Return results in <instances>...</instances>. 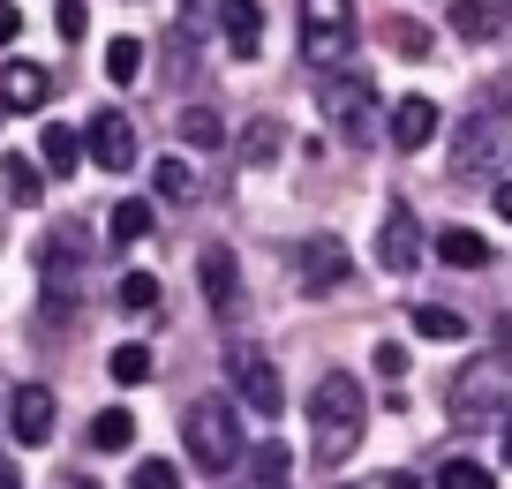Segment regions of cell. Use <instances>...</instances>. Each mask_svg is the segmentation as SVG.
Wrapping results in <instances>:
<instances>
[{"instance_id":"d590c367","label":"cell","mask_w":512,"mask_h":489,"mask_svg":"<svg viewBox=\"0 0 512 489\" xmlns=\"http://www.w3.org/2000/svg\"><path fill=\"white\" fill-rule=\"evenodd\" d=\"M16 38H23V8H16V0H0V46H16Z\"/></svg>"},{"instance_id":"603a6c76","label":"cell","mask_w":512,"mask_h":489,"mask_svg":"<svg viewBox=\"0 0 512 489\" xmlns=\"http://www.w3.org/2000/svg\"><path fill=\"white\" fill-rule=\"evenodd\" d=\"M452 31H460L467 46H490L497 38V8L490 0H452Z\"/></svg>"},{"instance_id":"484cf974","label":"cell","mask_w":512,"mask_h":489,"mask_svg":"<svg viewBox=\"0 0 512 489\" xmlns=\"http://www.w3.org/2000/svg\"><path fill=\"white\" fill-rule=\"evenodd\" d=\"M113 384H144L151 377V347H144V339H128V347H113Z\"/></svg>"},{"instance_id":"83f0119b","label":"cell","mask_w":512,"mask_h":489,"mask_svg":"<svg viewBox=\"0 0 512 489\" xmlns=\"http://www.w3.org/2000/svg\"><path fill=\"white\" fill-rule=\"evenodd\" d=\"M437 489H497V474L475 467V459H445V467H437Z\"/></svg>"},{"instance_id":"4316f807","label":"cell","mask_w":512,"mask_h":489,"mask_svg":"<svg viewBox=\"0 0 512 489\" xmlns=\"http://www.w3.org/2000/svg\"><path fill=\"white\" fill-rule=\"evenodd\" d=\"M106 234H113V241H121V249H128V241H144V234H151V204H113V219H106Z\"/></svg>"},{"instance_id":"d4e9b609","label":"cell","mask_w":512,"mask_h":489,"mask_svg":"<svg viewBox=\"0 0 512 489\" xmlns=\"http://www.w3.org/2000/svg\"><path fill=\"white\" fill-rule=\"evenodd\" d=\"M181 143H189V151H219V143H226V121H219L211 106H189V113H181Z\"/></svg>"},{"instance_id":"ab89813d","label":"cell","mask_w":512,"mask_h":489,"mask_svg":"<svg viewBox=\"0 0 512 489\" xmlns=\"http://www.w3.org/2000/svg\"><path fill=\"white\" fill-rule=\"evenodd\" d=\"M505 467H512V414H505Z\"/></svg>"},{"instance_id":"4fadbf2b","label":"cell","mask_w":512,"mask_h":489,"mask_svg":"<svg viewBox=\"0 0 512 489\" xmlns=\"http://www.w3.org/2000/svg\"><path fill=\"white\" fill-rule=\"evenodd\" d=\"M53 98V76L38 61H8L0 68V106H16V113H38Z\"/></svg>"},{"instance_id":"30bf717a","label":"cell","mask_w":512,"mask_h":489,"mask_svg":"<svg viewBox=\"0 0 512 489\" xmlns=\"http://www.w3.org/2000/svg\"><path fill=\"white\" fill-rule=\"evenodd\" d=\"M422 249H430V241H422V219L407 204H392V211H384V226H377V264L384 271H415Z\"/></svg>"},{"instance_id":"74e56055","label":"cell","mask_w":512,"mask_h":489,"mask_svg":"<svg viewBox=\"0 0 512 489\" xmlns=\"http://www.w3.org/2000/svg\"><path fill=\"white\" fill-rule=\"evenodd\" d=\"M0 489H23V467H16L8 452H0Z\"/></svg>"},{"instance_id":"f35d334b","label":"cell","mask_w":512,"mask_h":489,"mask_svg":"<svg viewBox=\"0 0 512 489\" xmlns=\"http://www.w3.org/2000/svg\"><path fill=\"white\" fill-rule=\"evenodd\" d=\"M497 219H512V181H505V189H497Z\"/></svg>"},{"instance_id":"3957f363","label":"cell","mask_w":512,"mask_h":489,"mask_svg":"<svg viewBox=\"0 0 512 489\" xmlns=\"http://www.w3.org/2000/svg\"><path fill=\"white\" fill-rule=\"evenodd\" d=\"M83 264H91V234L76 219H61L38 241V279H46V316H68L83 301Z\"/></svg>"},{"instance_id":"7a4b0ae2","label":"cell","mask_w":512,"mask_h":489,"mask_svg":"<svg viewBox=\"0 0 512 489\" xmlns=\"http://www.w3.org/2000/svg\"><path fill=\"white\" fill-rule=\"evenodd\" d=\"M181 444H189V459L204 474H234L241 459H249V437H241V422H234V399H189Z\"/></svg>"},{"instance_id":"6da1fadb","label":"cell","mask_w":512,"mask_h":489,"mask_svg":"<svg viewBox=\"0 0 512 489\" xmlns=\"http://www.w3.org/2000/svg\"><path fill=\"white\" fill-rule=\"evenodd\" d=\"M362 429H369V399H362V384H354L347 369L317 377V392H309V452H317L324 467H339V459L362 444Z\"/></svg>"},{"instance_id":"d6a6232c","label":"cell","mask_w":512,"mask_h":489,"mask_svg":"<svg viewBox=\"0 0 512 489\" xmlns=\"http://www.w3.org/2000/svg\"><path fill=\"white\" fill-rule=\"evenodd\" d=\"M369 369H377V377H407V347H400V339H377Z\"/></svg>"},{"instance_id":"1f68e13d","label":"cell","mask_w":512,"mask_h":489,"mask_svg":"<svg viewBox=\"0 0 512 489\" xmlns=\"http://www.w3.org/2000/svg\"><path fill=\"white\" fill-rule=\"evenodd\" d=\"M128 489H181V467H174V459H136Z\"/></svg>"},{"instance_id":"d6986e66","label":"cell","mask_w":512,"mask_h":489,"mask_svg":"<svg viewBox=\"0 0 512 489\" xmlns=\"http://www.w3.org/2000/svg\"><path fill=\"white\" fill-rule=\"evenodd\" d=\"M0 189L16 196V204H38V196H46V166L23 158V151H8V158H0Z\"/></svg>"},{"instance_id":"f1b7e54d","label":"cell","mask_w":512,"mask_h":489,"mask_svg":"<svg viewBox=\"0 0 512 489\" xmlns=\"http://www.w3.org/2000/svg\"><path fill=\"white\" fill-rule=\"evenodd\" d=\"M106 76L136 83V76H144V46H136V38H113V46H106Z\"/></svg>"},{"instance_id":"836d02e7","label":"cell","mask_w":512,"mask_h":489,"mask_svg":"<svg viewBox=\"0 0 512 489\" xmlns=\"http://www.w3.org/2000/svg\"><path fill=\"white\" fill-rule=\"evenodd\" d=\"M392 53H407V61H422V53H430V31H422V23H400V31H392Z\"/></svg>"},{"instance_id":"7c38bea8","label":"cell","mask_w":512,"mask_h":489,"mask_svg":"<svg viewBox=\"0 0 512 489\" xmlns=\"http://www.w3.org/2000/svg\"><path fill=\"white\" fill-rule=\"evenodd\" d=\"M219 38H226L234 61H256V53H264V8H256V0H226L219 8Z\"/></svg>"},{"instance_id":"ac0fdd59","label":"cell","mask_w":512,"mask_h":489,"mask_svg":"<svg viewBox=\"0 0 512 489\" xmlns=\"http://www.w3.org/2000/svg\"><path fill=\"white\" fill-rule=\"evenodd\" d=\"M279 151H287V121H272V113H256V121L241 128V166H272Z\"/></svg>"},{"instance_id":"8d00e7d4","label":"cell","mask_w":512,"mask_h":489,"mask_svg":"<svg viewBox=\"0 0 512 489\" xmlns=\"http://www.w3.org/2000/svg\"><path fill=\"white\" fill-rule=\"evenodd\" d=\"M377 489H422V474H415V467H392V474H384Z\"/></svg>"},{"instance_id":"9a60e30c","label":"cell","mask_w":512,"mask_h":489,"mask_svg":"<svg viewBox=\"0 0 512 489\" xmlns=\"http://www.w3.org/2000/svg\"><path fill=\"white\" fill-rule=\"evenodd\" d=\"M384 136L400 143V151H422V143L437 136V106H430V98H400L392 121H384Z\"/></svg>"},{"instance_id":"5bb4252c","label":"cell","mask_w":512,"mask_h":489,"mask_svg":"<svg viewBox=\"0 0 512 489\" xmlns=\"http://www.w3.org/2000/svg\"><path fill=\"white\" fill-rule=\"evenodd\" d=\"M196 279H204V301L211 309H234V294H241V271H234V249H226V241H211L204 256H196Z\"/></svg>"},{"instance_id":"8992f818","label":"cell","mask_w":512,"mask_h":489,"mask_svg":"<svg viewBox=\"0 0 512 489\" xmlns=\"http://www.w3.org/2000/svg\"><path fill=\"white\" fill-rule=\"evenodd\" d=\"M347 271H354V256H347L339 234H309L302 249H294V286H302V294H339Z\"/></svg>"},{"instance_id":"52a82bcc","label":"cell","mask_w":512,"mask_h":489,"mask_svg":"<svg viewBox=\"0 0 512 489\" xmlns=\"http://www.w3.org/2000/svg\"><path fill=\"white\" fill-rule=\"evenodd\" d=\"M234 384H241V407L249 414H264L272 422L279 407H287V384H279V369H272V354H256V347H234Z\"/></svg>"},{"instance_id":"5b68a950","label":"cell","mask_w":512,"mask_h":489,"mask_svg":"<svg viewBox=\"0 0 512 489\" xmlns=\"http://www.w3.org/2000/svg\"><path fill=\"white\" fill-rule=\"evenodd\" d=\"M324 113H332L339 143H354V151L377 143V91H369L362 76H332V83H324Z\"/></svg>"},{"instance_id":"277c9868","label":"cell","mask_w":512,"mask_h":489,"mask_svg":"<svg viewBox=\"0 0 512 489\" xmlns=\"http://www.w3.org/2000/svg\"><path fill=\"white\" fill-rule=\"evenodd\" d=\"M354 53V0H302V61L339 68Z\"/></svg>"},{"instance_id":"9c48e42d","label":"cell","mask_w":512,"mask_h":489,"mask_svg":"<svg viewBox=\"0 0 512 489\" xmlns=\"http://www.w3.org/2000/svg\"><path fill=\"white\" fill-rule=\"evenodd\" d=\"M505 407V384H497V362H467L452 377V422H490Z\"/></svg>"},{"instance_id":"f546056e","label":"cell","mask_w":512,"mask_h":489,"mask_svg":"<svg viewBox=\"0 0 512 489\" xmlns=\"http://www.w3.org/2000/svg\"><path fill=\"white\" fill-rule=\"evenodd\" d=\"M219 8H226V0H181V23H174V31L196 46V38H204L211 23H219Z\"/></svg>"},{"instance_id":"cb8c5ba5","label":"cell","mask_w":512,"mask_h":489,"mask_svg":"<svg viewBox=\"0 0 512 489\" xmlns=\"http://www.w3.org/2000/svg\"><path fill=\"white\" fill-rule=\"evenodd\" d=\"M151 196H159V204H189V196H196V174L181 166V158H159V166H151Z\"/></svg>"},{"instance_id":"4dcf8cb0","label":"cell","mask_w":512,"mask_h":489,"mask_svg":"<svg viewBox=\"0 0 512 489\" xmlns=\"http://www.w3.org/2000/svg\"><path fill=\"white\" fill-rule=\"evenodd\" d=\"M121 309H128V316L159 309V279H151V271H128V279H121Z\"/></svg>"},{"instance_id":"60d3db41","label":"cell","mask_w":512,"mask_h":489,"mask_svg":"<svg viewBox=\"0 0 512 489\" xmlns=\"http://www.w3.org/2000/svg\"><path fill=\"white\" fill-rule=\"evenodd\" d=\"M339 489H362V482H339Z\"/></svg>"},{"instance_id":"44dd1931","label":"cell","mask_w":512,"mask_h":489,"mask_svg":"<svg viewBox=\"0 0 512 489\" xmlns=\"http://www.w3.org/2000/svg\"><path fill=\"white\" fill-rule=\"evenodd\" d=\"M136 444V414L128 407H98L91 414V452H128Z\"/></svg>"},{"instance_id":"e575fe53","label":"cell","mask_w":512,"mask_h":489,"mask_svg":"<svg viewBox=\"0 0 512 489\" xmlns=\"http://www.w3.org/2000/svg\"><path fill=\"white\" fill-rule=\"evenodd\" d=\"M83 23H91V16H83V0H61V38H68V46L83 38Z\"/></svg>"},{"instance_id":"ba28073f","label":"cell","mask_w":512,"mask_h":489,"mask_svg":"<svg viewBox=\"0 0 512 489\" xmlns=\"http://www.w3.org/2000/svg\"><path fill=\"white\" fill-rule=\"evenodd\" d=\"M83 151H91V166H106V174H128L136 166V121L128 113H91V128H83Z\"/></svg>"},{"instance_id":"8fae6325","label":"cell","mask_w":512,"mask_h":489,"mask_svg":"<svg viewBox=\"0 0 512 489\" xmlns=\"http://www.w3.org/2000/svg\"><path fill=\"white\" fill-rule=\"evenodd\" d=\"M8 429H16V444H46L53 437V392H46V384H16V399H8Z\"/></svg>"},{"instance_id":"ffe728a7","label":"cell","mask_w":512,"mask_h":489,"mask_svg":"<svg viewBox=\"0 0 512 489\" xmlns=\"http://www.w3.org/2000/svg\"><path fill=\"white\" fill-rule=\"evenodd\" d=\"M407 324H415L422 339H445V347H452V339H467V316L445 309V301H415V309H407Z\"/></svg>"},{"instance_id":"e0dca14e","label":"cell","mask_w":512,"mask_h":489,"mask_svg":"<svg viewBox=\"0 0 512 489\" xmlns=\"http://www.w3.org/2000/svg\"><path fill=\"white\" fill-rule=\"evenodd\" d=\"M38 166H46L53 181H68V174L83 166V136H76V128H61V121H53L46 136H38Z\"/></svg>"},{"instance_id":"2e32d148","label":"cell","mask_w":512,"mask_h":489,"mask_svg":"<svg viewBox=\"0 0 512 489\" xmlns=\"http://www.w3.org/2000/svg\"><path fill=\"white\" fill-rule=\"evenodd\" d=\"M430 249H437V264H452V271H482L490 264V241H482L475 226H445Z\"/></svg>"},{"instance_id":"7402d4cb","label":"cell","mask_w":512,"mask_h":489,"mask_svg":"<svg viewBox=\"0 0 512 489\" xmlns=\"http://www.w3.org/2000/svg\"><path fill=\"white\" fill-rule=\"evenodd\" d=\"M249 474H256V482H264V489H287V474H294V452H287V444H279V437L249 444Z\"/></svg>"}]
</instances>
